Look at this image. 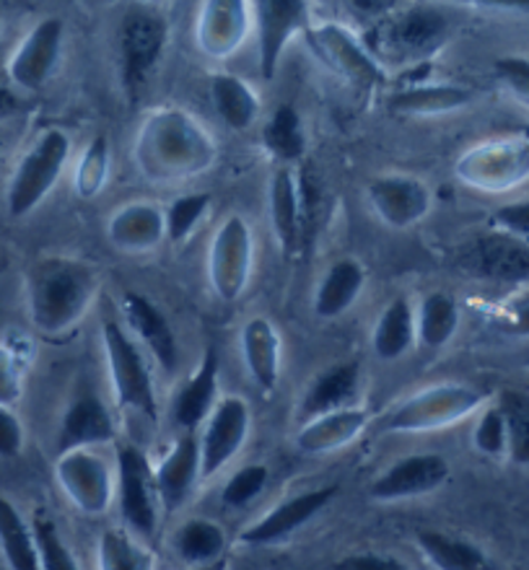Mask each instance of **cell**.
Listing matches in <instances>:
<instances>
[{
  "instance_id": "obj_58",
  "label": "cell",
  "mask_w": 529,
  "mask_h": 570,
  "mask_svg": "<svg viewBox=\"0 0 529 570\" xmlns=\"http://www.w3.org/2000/svg\"><path fill=\"white\" fill-rule=\"evenodd\" d=\"M522 136H525V138H527V140H529V125H527V128H525V130H522Z\"/></svg>"
},
{
  "instance_id": "obj_38",
  "label": "cell",
  "mask_w": 529,
  "mask_h": 570,
  "mask_svg": "<svg viewBox=\"0 0 529 570\" xmlns=\"http://www.w3.org/2000/svg\"><path fill=\"white\" fill-rule=\"evenodd\" d=\"M263 146L278 166H294L306 156L304 120L294 105H281L263 128Z\"/></svg>"
},
{
  "instance_id": "obj_3",
  "label": "cell",
  "mask_w": 529,
  "mask_h": 570,
  "mask_svg": "<svg viewBox=\"0 0 529 570\" xmlns=\"http://www.w3.org/2000/svg\"><path fill=\"white\" fill-rule=\"evenodd\" d=\"M452 31L454 21L441 8L410 6L405 11H390L371 23L363 42L390 73V68L413 70L431 66V60L452 39Z\"/></svg>"
},
{
  "instance_id": "obj_45",
  "label": "cell",
  "mask_w": 529,
  "mask_h": 570,
  "mask_svg": "<svg viewBox=\"0 0 529 570\" xmlns=\"http://www.w3.org/2000/svg\"><path fill=\"white\" fill-rule=\"evenodd\" d=\"M267 482H271V470L265 464H244L226 480L224 490H221V503L226 509H247L265 493Z\"/></svg>"
},
{
  "instance_id": "obj_46",
  "label": "cell",
  "mask_w": 529,
  "mask_h": 570,
  "mask_svg": "<svg viewBox=\"0 0 529 570\" xmlns=\"http://www.w3.org/2000/svg\"><path fill=\"white\" fill-rule=\"evenodd\" d=\"M493 73L511 97L529 107V55H503L493 62Z\"/></svg>"
},
{
  "instance_id": "obj_34",
  "label": "cell",
  "mask_w": 529,
  "mask_h": 570,
  "mask_svg": "<svg viewBox=\"0 0 529 570\" xmlns=\"http://www.w3.org/2000/svg\"><path fill=\"white\" fill-rule=\"evenodd\" d=\"M415 548L437 570H499L480 544L437 529H418Z\"/></svg>"
},
{
  "instance_id": "obj_16",
  "label": "cell",
  "mask_w": 529,
  "mask_h": 570,
  "mask_svg": "<svg viewBox=\"0 0 529 570\" xmlns=\"http://www.w3.org/2000/svg\"><path fill=\"white\" fill-rule=\"evenodd\" d=\"M200 428V472L203 480H210L239 456L249 439L252 413L247 400L239 394H224Z\"/></svg>"
},
{
  "instance_id": "obj_11",
  "label": "cell",
  "mask_w": 529,
  "mask_h": 570,
  "mask_svg": "<svg viewBox=\"0 0 529 570\" xmlns=\"http://www.w3.org/2000/svg\"><path fill=\"white\" fill-rule=\"evenodd\" d=\"M55 480L68 503L84 517H101L112 509L117 493L115 466H109L97 449H76L58 454Z\"/></svg>"
},
{
  "instance_id": "obj_36",
  "label": "cell",
  "mask_w": 529,
  "mask_h": 570,
  "mask_svg": "<svg viewBox=\"0 0 529 570\" xmlns=\"http://www.w3.org/2000/svg\"><path fill=\"white\" fill-rule=\"evenodd\" d=\"M172 550L187 568L216 563V560L226 558V529L213 519H187L172 537Z\"/></svg>"
},
{
  "instance_id": "obj_4",
  "label": "cell",
  "mask_w": 529,
  "mask_h": 570,
  "mask_svg": "<svg viewBox=\"0 0 529 570\" xmlns=\"http://www.w3.org/2000/svg\"><path fill=\"white\" fill-rule=\"evenodd\" d=\"M101 347H105L107 376L117 407L125 415H136L146 423H159V392L151 371V358L130 337L120 320L107 316L101 322Z\"/></svg>"
},
{
  "instance_id": "obj_54",
  "label": "cell",
  "mask_w": 529,
  "mask_h": 570,
  "mask_svg": "<svg viewBox=\"0 0 529 570\" xmlns=\"http://www.w3.org/2000/svg\"><path fill=\"white\" fill-rule=\"evenodd\" d=\"M16 107H19V101L11 91L0 89V120H6V117H11L16 112Z\"/></svg>"
},
{
  "instance_id": "obj_50",
  "label": "cell",
  "mask_w": 529,
  "mask_h": 570,
  "mask_svg": "<svg viewBox=\"0 0 529 570\" xmlns=\"http://www.w3.org/2000/svg\"><path fill=\"white\" fill-rule=\"evenodd\" d=\"M330 570H413V566L386 552H351L337 558Z\"/></svg>"
},
{
  "instance_id": "obj_29",
  "label": "cell",
  "mask_w": 529,
  "mask_h": 570,
  "mask_svg": "<svg viewBox=\"0 0 529 570\" xmlns=\"http://www.w3.org/2000/svg\"><path fill=\"white\" fill-rule=\"evenodd\" d=\"M369 273L361 259L341 257L322 273V278L314 288L312 312L322 322H335L351 312L359 304L363 288H366Z\"/></svg>"
},
{
  "instance_id": "obj_57",
  "label": "cell",
  "mask_w": 529,
  "mask_h": 570,
  "mask_svg": "<svg viewBox=\"0 0 529 570\" xmlns=\"http://www.w3.org/2000/svg\"><path fill=\"white\" fill-rule=\"evenodd\" d=\"M138 6H146V8H154L156 3H161V0H136Z\"/></svg>"
},
{
  "instance_id": "obj_9",
  "label": "cell",
  "mask_w": 529,
  "mask_h": 570,
  "mask_svg": "<svg viewBox=\"0 0 529 570\" xmlns=\"http://www.w3.org/2000/svg\"><path fill=\"white\" fill-rule=\"evenodd\" d=\"M115 501L120 503L125 529H130L133 534L146 542L154 540L159 534L164 511L159 503V490H156L154 464L146 456V451L133 446V443H120L115 459Z\"/></svg>"
},
{
  "instance_id": "obj_28",
  "label": "cell",
  "mask_w": 529,
  "mask_h": 570,
  "mask_svg": "<svg viewBox=\"0 0 529 570\" xmlns=\"http://www.w3.org/2000/svg\"><path fill=\"white\" fill-rule=\"evenodd\" d=\"M239 351L252 384L263 392H273L283 374V340L278 327L267 316H252L242 327Z\"/></svg>"
},
{
  "instance_id": "obj_15",
  "label": "cell",
  "mask_w": 529,
  "mask_h": 570,
  "mask_svg": "<svg viewBox=\"0 0 529 570\" xmlns=\"http://www.w3.org/2000/svg\"><path fill=\"white\" fill-rule=\"evenodd\" d=\"M452 478V464L437 451L400 456L371 480L366 495L374 503H402L431 495Z\"/></svg>"
},
{
  "instance_id": "obj_39",
  "label": "cell",
  "mask_w": 529,
  "mask_h": 570,
  "mask_svg": "<svg viewBox=\"0 0 529 570\" xmlns=\"http://www.w3.org/2000/svg\"><path fill=\"white\" fill-rule=\"evenodd\" d=\"M97 570H156V558L130 529L109 527L97 542Z\"/></svg>"
},
{
  "instance_id": "obj_41",
  "label": "cell",
  "mask_w": 529,
  "mask_h": 570,
  "mask_svg": "<svg viewBox=\"0 0 529 570\" xmlns=\"http://www.w3.org/2000/svg\"><path fill=\"white\" fill-rule=\"evenodd\" d=\"M496 405L501 407L509 431V462L529 466V392L501 390L496 394Z\"/></svg>"
},
{
  "instance_id": "obj_7",
  "label": "cell",
  "mask_w": 529,
  "mask_h": 570,
  "mask_svg": "<svg viewBox=\"0 0 529 570\" xmlns=\"http://www.w3.org/2000/svg\"><path fill=\"white\" fill-rule=\"evenodd\" d=\"M454 177L488 195L519 189L529 181V140L525 136L480 140L457 158Z\"/></svg>"
},
{
  "instance_id": "obj_49",
  "label": "cell",
  "mask_w": 529,
  "mask_h": 570,
  "mask_svg": "<svg viewBox=\"0 0 529 570\" xmlns=\"http://www.w3.org/2000/svg\"><path fill=\"white\" fill-rule=\"evenodd\" d=\"M27 446V428L13 407L0 405V459H19Z\"/></svg>"
},
{
  "instance_id": "obj_21",
  "label": "cell",
  "mask_w": 529,
  "mask_h": 570,
  "mask_svg": "<svg viewBox=\"0 0 529 570\" xmlns=\"http://www.w3.org/2000/svg\"><path fill=\"white\" fill-rule=\"evenodd\" d=\"M255 16L249 0H200L195 19V45L205 58L224 62L247 42Z\"/></svg>"
},
{
  "instance_id": "obj_13",
  "label": "cell",
  "mask_w": 529,
  "mask_h": 570,
  "mask_svg": "<svg viewBox=\"0 0 529 570\" xmlns=\"http://www.w3.org/2000/svg\"><path fill=\"white\" fill-rule=\"evenodd\" d=\"M66 47V21L42 19L31 27L6 60V78L13 89L35 94L52 81Z\"/></svg>"
},
{
  "instance_id": "obj_2",
  "label": "cell",
  "mask_w": 529,
  "mask_h": 570,
  "mask_svg": "<svg viewBox=\"0 0 529 570\" xmlns=\"http://www.w3.org/2000/svg\"><path fill=\"white\" fill-rule=\"evenodd\" d=\"M99 291L101 273L86 259L39 257L23 278L29 324L47 340L66 337L86 320Z\"/></svg>"
},
{
  "instance_id": "obj_35",
  "label": "cell",
  "mask_w": 529,
  "mask_h": 570,
  "mask_svg": "<svg viewBox=\"0 0 529 570\" xmlns=\"http://www.w3.org/2000/svg\"><path fill=\"white\" fill-rule=\"evenodd\" d=\"M462 312L452 293L431 291L415 306L418 345L425 351H444L460 332Z\"/></svg>"
},
{
  "instance_id": "obj_5",
  "label": "cell",
  "mask_w": 529,
  "mask_h": 570,
  "mask_svg": "<svg viewBox=\"0 0 529 570\" xmlns=\"http://www.w3.org/2000/svg\"><path fill=\"white\" fill-rule=\"evenodd\" d=\"M74 156V138L62 128H47L31 140L6 187L8 216L21 220L35 213L66 174Z\"/></svg>"
},
{
  "instance_id": "obj_53",
  "label": "cell",
  "mask_w": 529,
  "mask_h": 570,
  "mask_svg": "<svg viewBox=\"0 0 529 570\" xmlns=\"http://www.w3.org/2000/svg\"><path fill=\"white\" fill-rule=\"evenodd\" d=\"M470 3L493 8V11H515V13H529V0H470Z\"/></svg>"
},
{
  "instance_id": "obj_37",
  "label": "cell",
  "mask_w": 529,
  "mask_h": 570,
  "mask_svg": "<svg viewBox=\"0 0 529 570\" xmlns=\"http://www.w3.org/2000/svg\"><path fill=\"white\" fill-rule=\"evenodd\" d=\"M0 558L8 570H42L31 521L6 495H0Z\"/></svg>"
},
{
  "instance_id": "obj_10",
  "label": "cell",
  "mask_w": 529,
  "mask_h": 570,
  "mask_svg": "<svg viewBox=\"0 0 529 570\" xmlns=\"http://www.w3.org/2000/svg\"><path fill=\"white\" fill-rule=\"evenodd\" d=\"M167 42L169 23L154 8L138 6L123 16L120 29H117V52H120L123 89L128 91V97H136L151 81Z\"/></svg>"
},
{
  "instance_id": "obj_33",
  "label": "cell",
  "mask_w": 529,
  "mask_h": 570,
  "mask_svg": "<svg viewBox=\"0 0 529 570\" xmlns=\"http://www.w3.org/2000/svg\"><path fill=\"white\" fill-rule=\"evenodd\" d=\"M208 94L216 115L234 132L252 130L257 125L259 115H263V101H259L255 86L239 76L226 73V70H218V73L210 76Z\"/></svg>"
},
{
  "instance_id": "obj_55",
  "label": "cell",
  "mask_w": 529,
  "mask_h": 570,
  "mask_svg": "<svg viewBox=\"0 0 529 570\" xmlns=\"http://www.w3.org/2000/svg\"><path fill=\"white\" fill-rule=\"evenodd\" d=\"M185 570H228V556L216 560V563H208V566H195V568H185Z\"/></svg>"
},
{
  "instance_id": "obj_18",
  "label": "cell",
  "mask_w": 529,
  "mask_h": 570,
  "mask_svg": "<svg viewBox=\"0 0 529 570\" xmlns=\"http://www.w3.org/2000/svg\"><path fill=\"white\" fill-rule=\"evenodd\" d=\"M335 498L337 485L302 490V493L275 503L271 511L244 527L239 534V544H244V548H271V544L286 542L298 529H304L310 521L317 519Z\"/></svg>"
},
{
  "instance_id": "obj_48",
  "label": "cell",
  "mask_w": 529,
  "mask_h": 570,
  "mask_svg": "<svg viewBox=\"0 0 529 570\" xmlns=\"http://www.w3.org/2000/svg\"><path fill=\"white\" fill-rule=\"evenodd\" d=\"M23 394V368L11 347L0 343V405L16 407Z\"/></svg>"
},
{
  "instance_id": "obj_31",
  "label": "cell",
  "mask_w": 529,
  "mask_h": 570,
  "mask_svg": "<svg viewBox=\"0 0 529 570\" xmlns=\"http://www.w3.org/2000/svg\"><path fill=\"white\" fill-rule=\"evenodd\" d=\"M472 101H476V91L470 86L421 81L394 91L386 107H390V112L402 117H441L460 112Z\"/></svg>"
},
{
  "instance_id": "obj_44",
  "label": "cell",
  "mask_w": 529,
  "mask_h": 570,
  "mask_svg": "<svg viewBox=\"0 0 529 570\" xmlns=\"http://www.w3.org/2000/svg\"><path fill=\"white\" fill-rule=\"evenodd\" d=\"M472 449L486 459H507L509 456V431L507 421H503L501 407L493 402L480 410L476 415V425H472Z\"/></svg>"
},
{
  "instance_id": "obj_23",
  "label": "cell",
  "mask_w": 529,
  "mask_h": 570,
  "mask_svg": "<svg viewBox=\"0 0 529 570\" xmlns=\"http://www.w3.org/2000/svg\"><path fill=\"white\" fill-rule=\"evenodd\" d=\"M156 490H159L161 511L172 517L195 493L197 482H203L200 472V439L197 433H179L172 449L154 466Z\"/></svg>"
},
{
  "instance_id": "obj_51",
  "label": "cell",
  "mask_w": 529,
  "mask_h": 570,
  "mask_svg": "<svg viewBox=\"0 0 529 570\" xmlns=\"http://www.w3.org/2000/svg\"><path fill=\"white\" fill-rule=\"evenodd\" d=\"M499 327L507 332V335L529 340V296L511 301V304L503 308L499 316Z\"/></svg>"
},
{
  "instance_id": "obj_42",
  "label": "cell",
  "mask_w": 529,
  "mask_h": 570,
  "mask_svg": "<svg viewBox=\"0 0 529 570\" xmlns=\"http://www.w3.org/2000/svg\"><path fill=\"white\" fill-rule=\"evenodd\" d=\"M213 208V197L208 193H185L164 208L167 220V242L185 244L197 232V226L208 218Z\"/></svg>"
},
{
  "instance_id": "obj_40",
  "label": "cell",
  "mask_w": 529,
  "mask_h": 570,
  "mask_svg": "<svg viewBox=\"0 0 529 570\" xmlns=\"http://www.w3.org/2000/svg\"><path fill=\"white\" fill-rule=\"evenodd\" d=\"M109 171H112V148L105 136H97L86 142L78 154L74 171V193L81 200H94L107 187Z\"/></svg>"
},
{
  "instance_id": "obj_12",
  "label": "cell",
  "mask_w": 529,
  "mask_h": 570,
  "mask_svg": "<svg viewBox=\"0 0 529 570\" xmlns=\"http://www.w3.org/2000/svg\"><path fill=\"white\" fill-rule=\"evenodd\" d=\"M306 37H310L312 50L322 66L345 78L349 83L359 86V89L374 91L390 78L382 62L371 55L363 37H355L343 23H317V27L306 29Z\"/></svg>"
},
{
  "instance_id": "obj_17",
  "label": "cell",
  "mask_w": 529,
  "mask_h": 570,
  "mask_svg": "<svg viewBox=\"0 0 529 570\" xmlns=\"http://www.w3.org/2000/svg\"><path fill=\"white\" fill-rule=\"evenodd\" d=\"M366 203L386 228L405 232L423 224L433 210L429 185L413 174H379L366 185Z\"/></svg>"
},
{
  "instance_id": "obj_30",
  "label": "cell",
  "mask_w": 529,
  "mask_h": 570,
  "mask_svg": "<svg viewBox=\"0 0 529 570\" xmlns=\"http://www.w3.org/2000/svg\"><path fill=\"white\" fill-rule=\"evenodd\" d=\"M361 390V363L359 361H341L333 366L320 371L317 376L306 384L302 397V417H317L335 410L353 407L355 397Z\"/></svg>"
},
{
  "instance_id": "obj_14",
  "label": "cell",
  "mask_w": 529,
  "mask_h": 570,
  "mask_svg": "<svg viewBox=\"0 0 529 570\" xmlns=\"http://www.w3.org/2000/svg\"><path fill=\"white\" fill-rule=\"evenodd\" d=\"M454 267L472 278L503 285L529 283V244L493 232L462 244L454 252Z\"/></svg>"
},
{
  "instance_id": "obj_52",
  "label": "cell",
  "mask_w": 529,
  "mask_h": 570,
  "mask_svg": "<svg viewBox=\"0 0 529 570\" xmlns=\"http://www.w3.org/2000/svg\"><path fill=\"white\" fill-rule=\"evenodd\" d=\"M345 3H349L351 11L363 16V19L379 21L382 16L394 11V3H398V0H345Z\"/></svg>"
},
{
  "instance_id": "obj_27",
  "label": "cell",
  "mask_w": 529,
  "mask_h": 570,
  "mask_svg": "<svg viewBox=\"0 0 529 570\" xmlns=\"http://www.w3.org/2000/svg\"><path fill=\"white\" fill-rule=\"evenodd\" d=\"M267 200H271V228L283 257H294L304 247V205H302V185H298V171L294 166H278L267 187Z\"/></svg>"
},
{
  "instance_id": "obj_47",
  "label": "cell",
  "mask_w": 529,
  "mask_h": 570,
  "mask_svg": "<svg viewBox=\"0 0 529 570\" xmlns=\"http://www.w3.org/2000/svg\"><path fill=\"white\" fill-rule=\"evenodd\" d=\"M493 232L509 234L515 239H522L529 244V200H515L507 205H499L488 218Z\"/></svg>"
},
{
  "instance_id": "obj_6",
  "label": "cell",
  "mask_w": 529,
  "mask_h": 570,
  "mask_svg": "<svg viewBox=\"0 0 529 570\" xmlns=\"http://www.w3.org/2000/svg\"><path fill=\"white\" fill-rule=\"evenodd\" d=\"M491 397L472 384L447 382L433 384L425 390L410 394L384 415L382 428L386 433L421 435L439 433L447 428L460 425L468 417L478 415Z\"/></svg>"
},
{
  "instance_id": "obj_24",
  "label": "cell",
  "mask_w": 529,
  "mask_h": 570,
  "mask_svg": "<svg viewBox=\"0 0 529 570\" xmlns=\"http://www.w3.org/2000/svg\"><path fill=\"white\" fill-rule=\"evenodd\" d=\"M107 239L125 255H148L167 242L164 205L154 200H130L107 220Z\"/></svg>"
},
{
  "instance_id": "obj_8",
  "label": "cell",
  "mask_w": 529,
  "mask_h": 570,
  "mask_svg": "<svg viewBox=\"0 0 529 570\" xmlns=\"http://www.w3.org/2000/svg\"><path fill=\"white\" fill-rule=\"evenodd\" d=\"M255 271V232L244 216H228L210 236L205 273L213 296L224 304H236L249 288Z\"/></svg>"
},
{
  "instance_id": "obj_26",
  "label": "cell",
  "mask_w": 529,
  "mask_h": 570,
  "mask_svg": "<svg viewBox=\"0 0 529 570\" xmlns=\"http://www.w3.org/2000/svg\"><path fill=\"white\" fill-rule=\"evenodd\" d=\"M221 363L218 353L208 347L197 363L187 382L179 386L175 400H172V421L179 433H197L200 425L208 421L213 407L221 400Z\"/></svg>"
},
{
  "instance_id": "obj_56",
  "label": "cell",
  "mask_w": 529,
  "mask_h": 570,
  "mask_svg": "<svg viewBox=\"0 0 529 570\" xmlns=\"http://www.w3.org/2000/svg\"><path fill=\"white\" fill-rule=\"evenodd\" d=\"M6 60H8V55L3 52V47H0V76H6Z\"/></svg>"
},
{
  "instance_id": "obj_22",
  "label": "cell",
  "mask_w": 529,
  "mask_h": 570,
  "mask_svg": "<svg viewBox=\"0 0 529 570\" xmlns=\"http://www.w3.org/2000/svg\"><path fill=\"white\" fill-rule=\"evenodd\" d=\"M120 322L130 337L144 347L151 363L172 376L179 368V343L167 314L138 291H125L120 298Z\"/></svg>"
},
{
  "instance_id": "obj_1",
  "label": "cell",
  "mask_w": 529,
  "mask_h": 570,
  "mask_svg": "<svg viewBox=\"0 0 529 570\" xmlns=\"http://www.w3.org/2000/svg\"><path fill=\"white\" fill-rule=\"evenodd\" d=\"M133 158L140 177L154 185H182L216 164L218 142L187 109L161 107L140 122Z\"/></svg>"
},
{
  "instance_id": "obj_43",
  "label": "cell",
  "mask_w": 529,
  "mask_h": 570,
  "mask_svg": "<svg viewBox=\"0 0 529 570\" xmlns=\"http://www.w3.org/2000/svg\"><path fill=\"white\" fill-rule=\"evenodd\" d=\"M31 529L39 550V568L42 570H81L70 544L62 540L58 524L47 511H35Z\"/></svg>"
},
{
  "instance_id": "obj_25",
  "label": "cell",
  "mask_w": 529,
  "mask_h": 570,
  "mask_svg": "<svg viewBox=\"0 0 529 570\" xmlns=\"http://www.w3.org/2000/svg\"><path fill=\"white\" fill-rule=\"evenodd\" d=\"M371 423L369 410L361 405L306 417L294 435V446L306 456H330L353 446Z\"/></svg>"
},
{
  "instance_id": "obj_19",
  "label": "cell",
  "mask_w": 529,
  "mask_h": 570,
  "mask_svg": "<svg viewBox=\"0 0 529 570\" xmlns=\"http://www.w3.org/2000/svg\"><path fill=\"white\" fill-rule=\"evenodd\" d=\"M255 29L259 76L275 81L291 39L310 29V0H257Z\"/></svg>"
},
{
  "instance_id": "obj_20",
  "label": "cell",
  "mask_w": 529,
  "mask_h": 570,
  "mask_svg": "<svg viewBox=\"0 0 529 570\" xmlns=\"http://www.w3.org/2000/svg\"><path fill=\"white\" fill-rule=\"evenodd\" d=\"M117 441V421L107 402L89 384L76 386L60 415L55 454L76 449H99Z\"/></svg>"
},
{
  "instance_id": "obj_32",
  "label": "cell",
  "mask_w": 529,
  "mask_h": 570,
  "mask_svg": "<svg viewBox=\"0 0 529 570\" xmlns=\"http://www.w3.org/2000/svg\"><path fill=\"white\" fill-rule=\"evenodd\" d=\"M415 306L408 296H394L379 312L374 330H371V351L379 361L394 363L415 351Z\"/></svg>"
}]
</instances>
